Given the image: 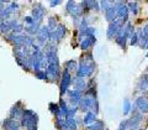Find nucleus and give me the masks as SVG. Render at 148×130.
<instances>
[{
	"instance_id": "27",
	"label": "nucleus",
	"mask_w": 148,
	"mask_h": 130,
	"mask_svg": "<svg viewBox=\"0 0 148 130\" xmlns=\"http://www.w3.org/2000/svg\"><path fill=\"white\" fill-rule=\"evenodd\" d=\"M3 4H4L3 1H0V9H4V6H3Z\"/></svg>"
},
{
	"instance_id": "13",
	"label": "nucleus",
	"mask_w": 148,
	"mask_h": 130,
	"mask_svg": "<svg viewBox=\"0 0 148 130\" xmlns=\"http://www.w3.org/2000/svg\"><path fill=\"white\" fill-rule=\"evenodd\" d=\"M66 125H67L68 130H75L77 129V122H75V119H74V118L67 119L66 120Z\"/></svg>"
},
{
	"instance_id": "25",
	"label": "nucleus",
	"mask_w": 148,
	"mask_h": 130,
	"mask_svg": "<svg viewBox=\"0 0 148 130\" xmlns=\"http://www.w3.org/2000/svg\"><path fill=\"white\" fill-rule=\"evenodd\" d=\"M142 78H143V80H145V82H146L147 84H148V74H145V76H143Z\"/></svg>"
},
{
	"instance_id": "11",
	"label": "nucleus",
	"mask_w": 148,
	"mask_h": 130,
	"mask_svg": "<svg viewBox=\"0 0 148 130\" xmlns=\"http://www.w3.org/2000/svg\"><path fill=\"white\" fill-rule=\"evenodd\" d=\"M85 88H86L85 81L83 80V78L77 77V78H75V91L80 92V91H83V89H85Z\"/></svg>"
},
{
	"instance_id": "2",
	"label": "nucleus",
	"mask_w": 148,
	"mask_h": 130,
	"mask_svg": "<svg viewBox=\"0 0 148 130\" xmlns=\"http://www.w3.org/2000/svg\"><path fill=\"white\" fill-rule=\"evenodd\" d=\"M143 120V114L142 113H133V115L127 120V127L131 130H136L138 125L142 123Z\"/></svg>"
},
{
	"instance_id": "12",
	"label": "nucleus",
	"mask_w": 148,
	"mask_h": 130,
	"mask_svg": "<svg viewBox=\"0 0 148 130\" xmlns=\"http://www.w3.org/2000/svg\"><path fill=\"white\" fill-rule=\"evenodd\" d=\"M21 113H24L21 109H20V105L18 104H16L14 108L11 109V119L14 120V119H16V118H18L21 115Z\"/></svg>"
},
{
	"instance_id": "21",
	"label": "nucleus",
	"mask_w": 148,
	"mask_h": 130,
	"mask_svg": "<svg viewBox=\"0 0 148 130\" xmlns=\"http://www.w3.org/2000/svg\"><path fill=\"white\" fill-rule=\"evenodd\" d=\"M100 4H101V8H103V9H105V10H108L109 8H111V6H112V5H109V4H112L111 1H101Z\"/></svg>"
},
{
	"instance_id": "18",
	"label": "nucleus",
	"mask_w": 148,
	"mask_h": 130,
	"mask_svg": "<svg viewBox=\"0 0 148 130\" xmlns=\"http://www.w3.org/2000/svg\"><path fill=\"white\" fill-rule=\"evenodd\" d=\"M138 89L143 91V92H146V91L148 89V84L145 82V80H143V78H141L140 82H138Z\"/></svg>"
},
{
	"instance_id": "19",
	"label": "nucleus",
	"mask_w": 148,
	"mask_h": 130,
	"mask_svg": "<svg viewBox=\"0 0 148 130\" xmlns=\"http://www.w3.org/2000/svg\"><path fill=\"white\" fill-rule=\"evenodd\" d=\"M138 42H140V36H138L137 32H133L132 36H131V45H137Z\"/></svg>"
},
{
	"instance_id": "6",
	"label": "nucleus",
	"mask_w": 148,
	"mask_h": 130,
	"mask_svg": "<svg viewBox=\"0 0 148 130\" xmlns=\"http://www.w3.org/2000/svg\"><path fill=\"white\" fill-rule=\"evenodd\" d=\"M106 20L110 21V24L111 22H114V21H116V17H117V12H116V6L112 5L111 8H109L108 10H106Z\"/></svg>"
},
{
	"instance_id": "26",
	"label": "nucleus",
	"mask_w": 148,
	"mask_h": 130,
	"mask_svg": "<svg viewBox=\"0 0 148 130\" xmlns=\"http://www.w3.org/2000/svg\"><path fill=\"white\" fill-rule=\"evenodd\" d=\"M61 1H51V6H56L57 4H59Z\"/></svg>"
},
{
	"instance_id": "15",
	"label": "nucleus",
	"mask_w": 148,
	"mask_h": 130,
	"mask_svg": "<svg viewBox=\"0 0 148 130\" xmlns=\"http://www.w3.org/2000/svg\"><path fill=\"white\" fill-rule=\"evenodd\" d=\"M127 8H128V10L133 14V15H137L138 14V4L137 3H130Z\"/></svg>"
},
{
	"instance_id": "4",
	"label": "nucleus",
	"mask_w": 148,
	"mask_h": 130,
	"mask_svg": "<svg viewBox=\"0 0 148 130\" xmlns=\"http://www.w3.org/2000/svg\"><path fill=\"white\" fill-rule=\"evenodd\" d=\"M136 108L143 114L148 113V99L146 98V97L141 95L136 99Z\"/></svg>"
},
{
	"instance_id": "22",
	"label": "nucleus",
	"mask_w": 148,
	"mask_h": 130,
	"mask_svg": "<svg viewBox=\"0 0 148 130\" xmlns=\"http://www.w3.org/2000/svg\"><path fill=\"white\" fill-rule=\"evenodd\" d=\"M128 127H127V120H122L121 123H120V128L119 130H126Z\"/></svg>"
},
{
	"instance_id": "17",
	"label": "nucleus",
	"mask_w": 148,
	"mask_h": 130,
	"mask_svg": "<svg viewBox=\"0 0 148 130\" xmlns=\"http://www.w3.org/2000/svg\"><path fill=\"white\" fill-rule=\"evenodd\" d=\"M47 27H48L49 31L52 30V32L58 27L57 25H56V19H54V17H49V19H48V26H47Z\"/></svg>"
},
{
	"instance_id": "28",
	"label": "nucleus",
	"mask_w": 148,
	"mask_h": 130,
	"mask_svg": "<svg viewBox=\"0 0 148 130\" xmlns=\"http://www.w3.org/2000/svg\"><path fill=\"white\" fill-rule=\"evenodd\" d=\"M138 130H143V129H138Z\"/></svg>"
},
{
	"instance_id": "8",
	"label": "nucleus",
	"mask_w": 148,
	"mask_h": 130,
	"mask_svg": "<svg viewBox=\"0 0 148 130\" xmlns=\"http://www.w3.org/2000/svg\"><path fill=\"white\" fill-rule=\"evenodd\" d=\"M69 98H71V102H72L73 105H78V103H80V100L83 99L80 92H78V91H71L69 92Z\"/></svg>"
},
{
	"instance_id": "24",
	"label": "nucleus",
	"mask_w": 148,
	"mask_h": 130,
	"mask_svg": "<svg viewBox=\"0 0 148 130\" xmlns=\"http://www.w3.org/2000/svg\"><path fill=\"white\" fill-rule=\"evenodd\" d=\"M17 8H18V4H16V3H12L11 6H10L11 10H14V9H17Z\"/></svg>"
},
{
	"instance_id": "10",
	"label": "nucleus",
	"mask_w": 148,
	"mask_h": 130,
	"mask_svg": "<svg viewBox=\"0 0 148 130\" xmlns=\"http://www.w3.org/2000/svg\"><path fill=\"white\" fill-rule=\"evenodd\" d=\"M96 120V117L94 113H91V111H89V113H86V115L84 117V124L86 125V127H89V125L94 124Z\"/></svg>"
},
{
	"instance_id": "16",
	"label": "nucleus",
	"mask_w": 148,
	"mask_h": 130,
	"mask_svg": "<svg viewBox=\"0 0 148 130\" xmlns=\"http://www.w3.org/2000/svg\"><path fill=\"white\" fill-rule=\"evenodd\" d=\"M123 114L125 115H127L128 113H130V110L132 109V105H131V103L128 102V99H125V102H123Z\"/></svg>"
},
{
	"instance_id": "23",
	"label": "nucleus",
	"mask_w": 148,
	"mask_h": 130,
	"mask_svg": "<svg viewBox=\"0 0 148 130\" xmlns=\"http://www.w3.org/2000/svg\"><path fill=\"white\" fill-rule=\"evenodd\" d=\"M37 77L41 80H46L47 78V72H37Z\"/></svg>"
},
{
	"instance_id": "7",
	"label": "nucleus",
	"mask_w": 148,
	"mask_h": 130,
	"mask_svg": "<svg viewBox=\"0 0 148 130\" xmlns=\"http://www.w3.org/2000/svg\"><path fill=\"white\" fill-rule=\"evenodd\" d=\"M47 74L53 78V80H57L58 76H59V68H58V64H48V68H47Z\"/></svg>"
},
{
	"instance_id": "1",
	"label": "nucleus",
	"mask_w": 148,
	"mask_h": 130,
	"mask_svg": "<svg viewBox=\"0 0 148 130\" xmlns=\"http://www.w3.org/2000/svg\"><path fill=\"white\" fill-rule=\"evenodd\" d=\"M122 22L120 20H116L114 22H111V24L109 25V29H108V37L109 39H112V37H116L119 35V32L122 30Z\"/></svg>"
},
{
	"instance_id": "29",
	"label": "nucleus",
	"mask_w": 148,
	"mask_h": 130,
	"mask_svg": "<svg viewBox=\"0 0 148 130\" xmlns=\"http://www.w3.org/2000/svg\"><path fill=\"white\" fill-rule=\"evenodd\" d=\"M147 71H148V67H147Z\"/></svg>"
},
{
	"instance_id": "9",
	"label": "nucleus",
	"mask_w": 148,
	"mask_h": 130,
	"mask_svg": "<svg viewBox=\"0 0 148 130\" xmlns=\"http://www.w3.org/2000/svg\"><path fill=\"white\" fill-rule=\"evenodd\" d=\"M94 44H95V36H90V37H85V39L82 41L80 46H82L83 50H88V48H90Z\"/></svg>"
},
{
	"instance_id": "3",
	"label": "nucleus",
	"mask_w": 148,
	"mask_h": 130,
	"mask_svg": "<svg viewBox=\"0 0 148 130\" xmlns=\"http://www.w3.org/2000/svg\"><path fill=\"white\" fill-rule=\"evenodd\" d=\"M120 5L116 6V12H117V17L119 20L122 22H126L128 19V8L126 5H123V3H119Z\"/></svg>"
},
{
	"instance_id": "5",
	"label": "nucleus",
	"mask_w": 148,
	"mask_h": 130,
	"mask_svg": "<svg viewBox=\"0 0 148 130\" xmlns=\"http://www.w3.org/2000/svg\"><path fill=\"white\" fill-rule=\"evenodd\" d=\"M71 82H72L71 74H69L68 69H66V71H64V73H63V80H62V84H61V94H62V95L67 92L68 86L71 84Z\"/></svg>"
},
{
	"instance_id": "14",
	"label": "nucleus",
	"mask_w": 148,
	"mask_h": 130,
	"mask_svg": "<svg viewBox=\"0 0 148 130\" xmlns=\"http://www.w3.org/2000/svg\"><path fill=\"white\" fill-rule=\"evenodd\" d=\"M103 128H104L103 122H95L94 124L88 127V130H103Z\"/></svg>"
},
{
	"instance_id": "20",
	"label": "nucleus",
	"mask_w": 148,
	"mask_h": 130,
	"mask_svg": "<svg viewBox=\"0 0 148 130\" xmlns=\"http://www.w3.org/2000/svg\"><path fill=\"white\" fill-rule=\"evenodd\" d=\"M66 67H67L66 69H68V71H69V69H75L77 68V63L74 62V61H68Z\"/></svg>"
}]
</instances>
